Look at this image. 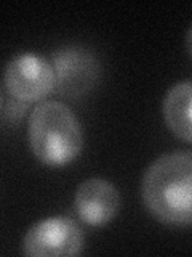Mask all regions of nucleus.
<instances>
[{
	"mask_svg": "<svg viewBox=\"0 0 192 257\" xmlns=\"http://www.w3.org/2000/svg\"><path fill=\"white\" fill-rule=\"evenodd\" d=\"M190 103H192V87L190 82L176 84L168 90L164 100V117L170 131L180 137L182 142L190 143Z\"/></svg>",
	"mask_w": 192,
	"mask_h": 257,
	"instance_id": "0eeeda50",
	"label": "nucleus"
},
{
	"mask_svg": "<svg viewBox=\"0 0 192 257\" xmlns=\"http://www.w3.org/2000/svg\"><path fill=\"white\" fill-rule=\"evenodd\" d=\"M74 203L80 220L92 227H102L117 215L120 195L110 182L94 177L80 183Z\"/></svg>",
	"mask_w": 192,
	"mask_h": 257,
	"instance_id": "423d86ee",
	"label": "nucleus"
},
{
	"mask_svg": "<svg viewBox=\"0 0 192 257\" xmlns=\"http://www.w3.org/2000/svg\"><path fill=\"white\" fill-rule=\"evenodd\" d=\"M29 143L40 163L53 167L66 166L82 151V125L64 103H40L29 117Z\"/></svg>",
	"mask_w": 192,
	"mask_h": 257,
	"instance_id": "f03ea898",
	"label": "nucleus"
},
{
	"mask_svg": "<svg viewBox=\"0 0 192 257\" xmlns=\"http://www.w3.org/2000/svg\"><path fill=\"white\" fill-rule=\"evenodd\" d=\"M53 71L56 90L66 96H80L96 84L100 63L88 48L72 45L54 53Z\"/></svg>",
	"mask_w": 192,
	"mask_h": 257,
	"instance_id": "39448f33",
	"label": "nucleus"
},
{
	"mask_svg": "<svg viewBox=\"0 0 192 257\" xmlns=\"http://www.w3.org/2000/svg\"><path fill=\"white\" fill-rule=\"evenodd\" d=\"M84 233L66 215H54L37 222L22 238V252L30 257L78 255L84 249Z\"/></svg>",
	"mask_w": 192,
	"mask_h": 257,
	"instance_id": "7ed1b4c3",
	"label": "nucleus"
},
{
	"mask_svg": "<svg viewBox=\"0 0 192 257\" xmlns=\"http://www.w3.org/2000/svg\"><path fill=\"white\" fill-rule=\"evenodd\" d=\"M5 87L21 101H37L54 88L53 64L44 56L21 53L6 64Z\"/></svg>",
	"mask_w": 192,
	"mask_h": 257,
	"instance_id": "20e7f679",
	"label": "nucleus"
},
{
	"mask_svg": "<svg viewBox=\"0 0 192 257\" xmlns=\"http://www.w3.org/2000/svg\"><path fill=\"white\" fill-rule=\"evenodd\" d=\"M142 201L157 220L173 227L192 222V155L173 151L152 163L142 177Z\"/></svg>",
	"mask_w": 192,
	"mask_h": 257,
	"instance_id": "f257e3e1",
	"label": "nucleus"
},
{
	"mask_svg": "<svg viewBox=\"0 0 192 257\" xmlns=\"http://www.w3.org/2000/svg\"><path fill=\"white\" fill-rule=\"evenodd\" d=\"M0 108H2V93H0Z\"/></svg>",
	"mask_w": 192,
	"mask_h": 257,
	"instance_id": "6e6552de",
	"label": "nucleus"
}]
</instances>
